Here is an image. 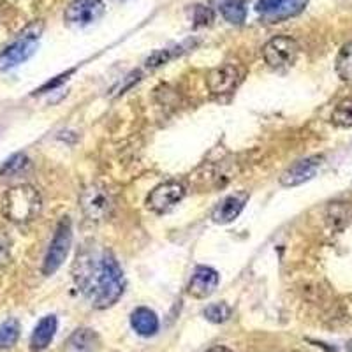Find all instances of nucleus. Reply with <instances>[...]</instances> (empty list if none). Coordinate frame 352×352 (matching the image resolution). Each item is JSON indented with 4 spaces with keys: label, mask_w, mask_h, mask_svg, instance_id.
I'll return each mask as SVG.
<instances>
[{
    "label": "nucleus",
    "mask_w": 352,
    "mask_h": 352,
    "mask_svg": "<svg viewBox=\"0 0 352 352\" xmlns=\"http://www.w3.org/2000/svg\"><path fill=\"white\" fill-rule=\"evenodd\" d=\"M11 259V241L6 234H0V268Z\"/></svg>",
    "instance_id": "obj_23"
},
{
    "label": "nucleus",
    "mask_w": 352,
    "mask_h": 352,
    "mask_svg": "<svg viewBox=\"0 0 352 352\" xmlns=\"http://www.w3.org/2000/svg\"><path fill=\"white\" fill-rule=\"evenodd\" d=\"M20 338V322L16 319H8L0 324V351L11 349Z\"/></svg>",
    "instance_id": "obj_18"
},
{
    "label": "nucleus",
    "mask_w": 352,
    "mask_h": 352,
    "mask_svg": "<svg viewBox=\"0 0 352 352\" xmlns=\"http://www.w3.org/2000/svg\"><path fill=\"white\" fill-rule=\"evenodd\" d=\"M204 317L213 322V324H222L226 320H229L232 310L228 303H212L204 308Z\"/></svg>",
    "instance_id": "obj_21"
},
{
    "label": "nucleus",
    "mask_w": 352,
    "mask_h": 352,
    "mask_svg": "<svg viewBox=\"0 0 352 352\" xmlns=\"http://www.w3.org/2000/svg\"><path fill=\"white\" fill-rule=\"evenodd\" d=\"M56 328H58V320L55 316H46L37 322L36 329L32 333V338H30V349L34 352H41L52 344V340L55 338Z\"/></svg>",
    "instance_id": "obj_14"
},
{
    "label": "nucleus",
    "mask_w": 352,
    "mask_h": 352,
    "mask_svg": "<svg viewBox=\"0 0 352 352\" xmlns=\"http://www.w3.org/2000/svg\"><path fill=\"white\" fill-rule=\"evenodd\" d=\"M30 166V160L25 153H14L0 166V176H14L23 173Z\"/></svg>",
    "instance_id": "obj_20"
},
{
    "label": "nucleus",
    "mask_w": 352,
    "mask_h": 352,
    "mask_svg": "<svg viewBox=\"0 0 352 352\" xmlns=\"http://www.w3.org/2000/svg\"><path fill=\"white\" fill-rule=\"evenodd\" d=\"M131 326L138 335L148 338L159 331V317L150 308L140 307L131 314Z\"/></svg>",
    "instance_id": "obj_15"
},
{
    "label": "nucleus",
    "mask_w": 352,
    "mask_h": 352,
    "mask_svg": "<svg viewBox=\"0 0 352 352\" xmlns=\"http://www.w3.org/2000/svg\"><path fill=\"white\" fill-rule=\"evenodd\" d=\"M247 201L248 192H245V190L226 196L224 199L217 204V208L213 210V222H215V224H229V222H232L234 219H238V215L243 212Z\"/></svg>",
    "instance_id": "obj_13"
},
{
    "label": "nucleus",
    "mask_w": 352,
    "mask_h": 352,
    "mask_svg": "<svg viewBox=\"0 0 352 352\" xmlns=\"http://www.w3.org/2000/svg\"><path fill=\"white\" fill-rule=\"evenodd\" d=\"M185 192H187V188H185V185L182 184V182H164V184L157 185L152 192H150L148 199H146V206H148L153 213L162 215V213L171 212L176 204L184 199Z\"/></svg>",
    "instance_id": "obj_7"
},
{
    "label": "nucleus",
    "mask_w": 352,
    "mask_h": 352,
    "mask_svg": "<svg viewBox=\"0 0 352 352\" xmlns=\"http://www.w3.org/2000/svg\"><path fill=\"white\" fill-rule=\"evenodd\" d=\"M213 20V12L210 8H204V6H197L196 8V27L199 25H210Z\"/></svg>",
    "instance_id": "obj_24"
},
{
    "label": "nucleus",
    "mask_w": 352,
    "mask_h": 352,
    "mask_svg": "<svg viewBox=\"0 0 352 352\" xmlns=\"http://www.w3.org/2000/svg\"><path fill=\"white\" fill-rule=\"evenodd\" d=\"M43 206L41 194L32 185H18L9 188L2 199V215L14 224H27L36 219Z\"/></svg>",
    "instance_id": "obj_2"
},
{
    "label": "nucleus",
    "mask_w": 352,
    "mask_h": 352,
    "mask_svg": "<svg viewBox=\"0 0 352 352\" xmlns=\"http://www.w3.org/2000/svg\"><path fill=\"white\" fill-rule=\"evenodd\" d=\"M241 81V72L236 65L224 64L212 69L206 76V85L213 96H229L236 90Z\"/></svg>",
    "instance_id": "obj_10"
},
{
    "label": "nucleus",
    "mask_w": 352,
    "mask_h": 352,
    "mask_svg": "<svg viewBox=\"0 0 352 352\" xmlns=\"http://www.w3.org/2000/svg\"><path fill=\"white\" fill-rule=\"evenodd\" d=\"M36 27V25H34ZM34 27H28L18 41L9 44L4 52L0 53V72H6L9 69H14L16 65L27 62L37 50V39H39L41 30L34 32Z\"/></svg>",
    "instance_id": "obj_6"
},
{
    "label": "nucleus",
    "mask_w": 352,
    "mask_h": 352,
    "mask_svg": "<svg viewBox=\"0 0 352 352\" xmlns=\"http://www.w3.org/2000/svg\"><path fill=\"white\" fill-rule=\"evenodd\" d=\"M104 14V0H72L65 9L64 20L69 27H87Z\"/></svg>",
    "instance_id": "obj_9"
},
{
    "label": "nucleus",
    "mask_w": 352,
    "mask_h": 352,
    "mask_svg": "<svg viewBox=\"0 0 352 352\" xmlns=\"http://www.w3.org/2000/svg\"><path fill=\"white\" fill-rule=\"evenodd\" d=\"M76 266H80V273L74 275L76 284L92 301L94 308L104 310L120 300L125 291V278L111 252H104L99 259L81 256Z\"/></svg>",
    "instance_id": "obj_1"
},
{
    "label": "nucleus",
    "mask_w": 352,
    "mask_h": 352,
    "mask_svg": "<svg viewBox=\"0 0 352 352\" xmlns=\"http://www.w3.org/2000/svg\"><path fill=\"white\" fill-rule=\"evenodd\" d=\"M310 0H257L256 11L268 23H280L298 16Z\"/></svg>",
    "instance_id": "obj_8"
},
{
    "label": "nucleus",
    "mask_w": 352,
    "mask_h": 352,
    "mask_svg": "<svg viewBox=\"0 0 352 352\" xmlns=\"http://www.w3.org/2000/svg\"><path fill=\"white\" fill-rule=\"evenodd\" d=\"M71 243H72L71 219H69V217H64V219L58 222V226H56L55 236H53L48 252H46V257H44V264H43L44 275H53L56 270L60 268L62 264H64L65 257H67Z\"/></svg>",
    "instance_id": "obj_4"
},
{
    "label": "nucleus",
    "mask_w": 352,
    "mask_h": 352,
    "mask_svg": "<svg viewBox=\"0 0 352 352\" xmlns=\"http://www.w3.org/2000/svg\"><path fill=\"white\" fill-rule=\"evenodd\" d=\"M300 55V44L289 36H276L264 44L263 58L272 69L291 67Z\"/></svg>",
    "instance_id": "obj_5"
},
{
    "label": "nucleus",
    "mask_w": 352,
    "mask_h": 352,
    "mask_svg": "<svg viewBox=\"0 0 352 352\" xmlns=\"http://www.w3.org/2000/svg\"><path fill=\"white\" fill-rule=\"evenodd\" d=\"M206 352H232V351L228 347H222V345H217V347H212L210 351H206Z\"/></svg>",
    "instance_id": "obj_25"
},
{
    "label": "nucleus",
    "mask_w": 352,
    "mask_h": 352,
    "mask_svg": "<svg viewBox=\"0 0 352 352\" xmlns=\"http://www.w3.org/2000/svg\"><path fill=\"white\" fill-rule=\"evenodd\" d=\"M219 9L228 23L241 25L247 18L245 0H219Z\"/></svg>",
    "instance_id": "obj_16"
},
{
    "label": "nucleus",
    "mask_w": 352,
    "mask_h": 352,
    "mask_svg": "<svg viewBox=\"0 0 352 352\" xmlns=\"http://www.w3.org/2000/svg\"><path fill=\"white\" fill-rule=\"evenodd\" d=\"M219 282L220 276L215 270L210 268V266H197L190 276L187 291L196 300H206L215 292Z\"/></svg>",
    "instance_id": "obj_12"
},
{
    "label": "nucleus",
    "mask_w": 352,
    "mask_h": 352,
    "mask_svg": "<svg viewBox=\"0 0 352 352\" xmlns=\"http://www.w3.org/2000/svg\"><path fill=\"white\" fill-rule=\"evenodd\" d=\"M349 351H351V352H352V342H351V347H349Z\"/></svg>",
    "instance_id": "obj_26"
},
{
    "label": "nucleus",
    "mask_w": 352,
    "mask_h": 352,
    "mask_svg": "<svg viewBox=\"0 0 352 352\" xmlns=\"http://www.w3.org/2000/svg\"><path fill=\"white\" fill-rule=\"evenodd\" d=\"M80 206L83 215L90 222H102L111 215L113 197L106 187L92 184L83 188L80 196Z\"/></svg>",
    "instance_id": "obj_3"
},
{
    "label": "nucleus",
    "mask_w": 352,
    "mask_h": 352,
    "mask_svg": "<svg viewBox=\"0 0 352 352\" xmlns=\"http://www.w3.org/2000/svg\"><path fill=\"white\" fill-rule=\"evenodd\" d=\"M331 124L336 127H352V97L340 100L331 113Z\"/></svg>",
    "instance_id": "obj_19"
},
{
    "label": "nucleus",
    "mask_w": 352,
    "mask_h": 352,
    "mask_svg": "<svg viewBox=\"0 0 352 352\" xmlns=\"http://www.w3.org/2000/svg\"><path fill=\"white\" fill-rule=\"evenodd\" d=\"M335 69L338 78L344 83L352 85V43L344 44L340 48V52L336 55Z\"/></svg>",
    "instance_id": "obj_17"
},
{
    "label": "nucleus",
    "mask_w": 352,
    "mask_h": 352,
    "mask_svg": "<svg viewBox=\"0 0 352 352\" xmlns=\"http://www.w3.org/2000/svg\"><path fill=\"white\" fill-rule=\"evenodd\" d=\"M320 164H322V157L320 155H312L307 157V159L298 160L291 168H287L282 173L280 184L284 187H298V185H303L305 182L312 180L314 176L317 175Z\"/></svg>",
    "instance_id": "obj_11"
},
{
    "label": "nucleus",
    "mask_w": 352,
    "mask_h": 352,
    "mask_svg": "<svg viewBox=\"0 0 352 352\" xmlns=\"http://www.w3.org/2000/svg\"><path fill=\"white\" fill-rule=\"evenodd\" d=\"M71 344L74 345L78 351H92L97 344V335L92 329L81 328L71 336Z\"/></svg>",
    "instance_id": "obj_22"
}]
</instances>
